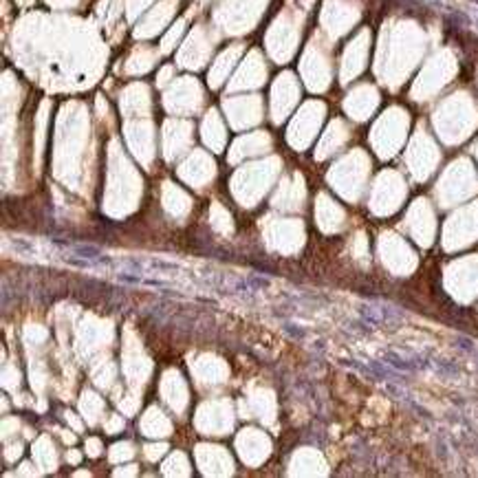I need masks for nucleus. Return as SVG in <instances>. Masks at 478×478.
<instances>
[{"mask_svg":"<svg viewBox=\"0 0 478 478\" xmlns=\"http://www.w3.org/2000/svg\"><path fill=\"white\" fill-rule=\"evenodd\" d=\"M145 267H150V269H163V271H172V269H181L179 265H174V262H163V260H150V262H143Z\"/></svg>","mask_w":478,"mask_h":478,"instance_id":"f257e3e1","label":"nucleus"}]
</instances>
